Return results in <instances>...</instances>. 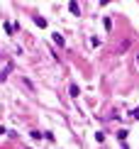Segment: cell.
<instances>
[{
	"label": "cell",
	"instance_id": "obj_1",
	"mask_svg": "<svg viewBox=\"0 0 139 149\" xmlns=\"http://www.w3.org/2000/svg\"><path fill=\"white\" fill-rule=\"evenodd\" d=\"M68 10H71V15H76V17L81 15V8H78V3H76V0H71V3H68Z\"/></svg>",
	"mask_w": 139,
	"mask_h": 149
},
{
	"label": "cell",
	"instance_id": "obj_2",
	"mask_svg": "<svg viewBox=\"0 0 139 149\" xmlns=\"http://www.w3.org/2000/svg\"><path fill=\"white\" fill-rule=\"evenodd\" d=\"M12 69H15V66H12V64H8V66H5V69H3V71H0V83H3V81H5V78H8V73H10Z\"/></svg>",
	"mask_w": 139,
	"mask_h": 149
},
{
	"label": "cell",
	"instance_id": "obj_3",
	"mask_svg": "<svg viewBox=\"0 0 139 149\" xmlns=\"http://www.w3.org/2000/svg\"><path fill=\"white\" fill-rule=\"evenodd\" d=\"M51 39H54V42H56L59 47H64V44H66V42H64V37H61L59 32H54V34H51Z\"/></svg>",
	"mask_w": 139,
	"mask_h": 149
},
{
	"label": "cell",
	"instance_id": "obj_4",
	"mask_svg": "<svg viewBox=\"0 0 139 149\" xmlns=\"http://www.w3.org/2000/svg\"><path fill=\"white\" fill-rule=\"evenodd\" d=\"M34 22H37V27H47V20H44V17H39V15L34 17Z\"/></svg>",
	"mask_w": 139,
	"mask_h": 149
},
{
	"label": "cell",
	"instance_id": "obj_5",
	"mask_svg": "<svg viewBox=\"0 0 139 149\" xmlns=\"http://www.w3.org/2000/svg\"><path fill=\"white\" fill-rule=\"evenodd\" d=\"M103 24H105V29H107V32L112 29V20H110V17H105V22H103Z\"/></svg>",
	"mask_w": 139,
	"mask_h": 149
},
{
	"label": "cell",
	"instance_id": "obj_6",
	"mask_svg": "<svg viewBox=\"0 0 139 149\" xmlns=\"http://www.w3.org/2000/svg\"><path fill=\"white\" fill-rule=\"evenodd\" d=\"M129 117H132V120H139V108H134V110H132V113H129Z\"/></svg>",
	"mask_w": 139,
	"mask_h": 149
},
{
	"label": "cell",
	"instance_id": "obj_7",
	"mask_svg": "<svg viewBox=\"0 0 139 149\" xmlns=\"http://www.w3.org/2000/svg\"><path fill=\"white\" fill-rule=\"evenodd\" d=\"M42 137H44V132H37V130L32 132V139H42Z\"/></svg>",
	"mask_w": 139,
	"mask_h": 149
}]
</instances>
